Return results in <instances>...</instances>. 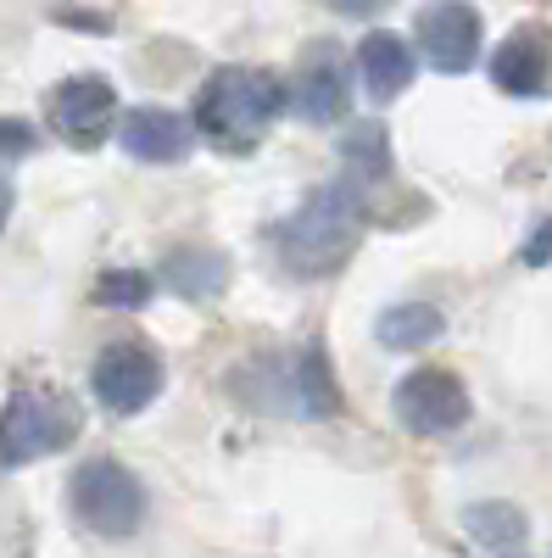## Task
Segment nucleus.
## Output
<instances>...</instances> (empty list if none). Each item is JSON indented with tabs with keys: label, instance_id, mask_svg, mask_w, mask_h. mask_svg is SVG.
<instances>
[{
	"label": "nucleus",
	"instance_id": "16",
	"mask_svg": "<svg viewBox=\"0 0 552 558\" xmlns=\"http://www.w3.org/2000/svg\"><path fill=\"white\" fill-rule=\"evenodd\" d=\"M296 397H302V413H318V418H330L341 408L335 368H330V352L324 347H307L302 352V363H296Z\"/></svg>",
	"mask_w": 552,
	"mask_h": 558
},
{
	"label": "nucleus",
	"instance_id": "19",
	"mask_svg": "<svg viewBox=\"0 0 552 558\" xmlns=\"http://www.w3.org/2000/svg\"><path fill=\"white\" fill-rule=\"evenodd\" d=\"M525 263H530V268H541V263H552V218H547V223L536 229V235L525 241Z\"/></svg>",
	"mask_w": 552,
	"mask_h": 558
},
{
	"label": "nucleus",
	"instance_id": "8",
	"mask_svg": "<svg viewBox=\"0 0 552 558\" xmlns=\"http://www.w3.org/2000/svg\"><path fill=\"white\" fill-rule=\"evenodd\" d=\"M419 51L436 73H469L480 57V12L469 0H430L419 12Z\"/></svg>",
	"mask_w": 552,
	"mask_h": 558
},
{
	"label": "nucleus",
	"instance_id": "14",
	"mask_svg": "<svg viewBox=\"0 0 552 558\" xmlns=\"http://www.w3.org/2000/svg\"><path fill=\"white\" fill-rule=\"evenodd\" d=\"M162 279L179 291V296H191V302H212L223 291V279H229V263L207 246H191V252H173L162 263Z\"/></svg>",
	"mask_w": 552,
	"mask_h": 558
},
{
	"label": "nucleus",
	"instance_id": "10",
	"mask_svg": "<svg viewBox=\"0 0 552 558\" xmlns=\"http://www.w3.org/2000/svg\"><path fill=\"white\" fill-rule=\"evenodd\" d=\"M491 84L502 89V96H519V101L547 96L552 89V45H547V34L519 28L514 39H502L496 57H491Z\"/></svg>",
	"mask_w": 552,
	"mask_h": 558
},
{
	"label": "nucleus",
	"instance_id": "9",
	"mask_svg": "<svg viewBox=\"0 0 552 558\" xmlns=\"http://www.w3.org/2000/svg\"><path fill=\"white\" fill-rule=\"evenodd\" d=\"M118 140H123V151L134 162H184V151H191V140H196V123L191 118H179L168 107H134L123 123H118Z\"/></svg>",
	"mask_w": 552,
	"mask_h": 558
},
{
	"label": "nucleus",
	"instance_id": "2",
	"mask_svg": "<svg viewBox=\"0 0 552 558\" xmlns=\"http://www.w3.org/2000/svg\"><path fill=\"white\" fill-rule=\"evenodd\" d=\"M68 502L84 531L96 536H134L146 525V492L118 458H89L68 481Z\"/></svg>",
	"mask_w": 552,
	"mask_h": 558
},
{
	"label": "nucleus",
	"instance_id": "5",
	"mask_svg": "<svg viewBox=\"0 0 552 558\" xmlns=\"http://www.w3.org/2000/svg\"><path fill=\"white\" fill-rule=\"evenodd\" d=\"M73 441V418L57 397L45 391H17L0 413V463L7 470H23L34 458H51Z\"/></svg>",
	"mask_w": 552,
	"mask_h": 558
},
{
	"label": "nucleus",
	"instance_id": "1",
	"mask_svg": "<svg viewBox=\"0 0 552 558\" xmlns=\"http://www.w3.org/2000/svg\"><path fill=\"white\" fill-rule=\"evenodd\" d=\"M285 84L262 68H223L196 96V129L223 151H246L262 140V129L285 112Z\"/></svg>",
	"mask_w": 552,
	"mask_h": 558
},
{
	"label": "nucleus",
	"instance_id": "4",
	"mask_svg": "<svg viewBox=\"0 0 552 558\" xmlns=\"http://www.w3.org/2000/svg\"><path fill=\"white\" fill-rule=\"evenodd\" d=\"M391 413L413 436H452V430L469 425L475 402H469L464 380H457L452 368H413V375H402L396 391H391Z\"/></svg>",
	"mask_w": 552,
	"mask_h": 558
},
{
	"label": "nucleus",
	"instance_id": "6",
	"mask_svg": "<svg viewBox=\"0 0 552 558\" xmlns=\"http://www.w3.org/2000/svg\"><path fill=\"white\" fill-rule=\"evenodd\" d=\"M89 391H96V402L118 418L146 413L162 397V357L140 341H118L96 357V368H89Z\"/></svg>",
	"mask_w": 552,
	"mask_h": 558
},
{
	"label": "nucleus",
	"instance_id": "7",
	"mask_svg": "<svg viewBox=\"0 0 552 558\" xmlns=\"http://www.w3.org/2000/svg\"><path fill=\"white\" fill-rule=\"evenodd\" d=\"M45 112H51V129L68 146H101L118 123V89L96 73H78V78H62L51 89Z\"/></svg>",
	"mask_w": 552,
	"mask_h": 558
},
{
	"label": "nucleus",
	"instance_id": "13",
	"mask_svg": "<svg viewBox=\"0 0 552 558\" xmlns=\"http://www.w3.org/2000/svg\"><path fill=\"white\" fill-rule=\"evenodd\" d=\"M441 330H446L441 307H430V302H396V307L380 313L375 341H380L385 352H419V347L441 341Z\"/></svg>",
	"mask_w": 552,
	"mask_h": 558
},
{
	"label": "nucleus",
	"instance_id": "15",
	"mask_svg": "<svg viewBox=\"0 0 552 558\" xmlns=\"http://www.w3.org/2000/svg\"><path fill=\"white\" fill-rule=\"evenodd\" d=\"M464 531L486 547V553H514L525 536H530V525H525V514L514 502H469L464 508Z\"/></svg>",
	"mask_w": 552,
	"mask_h": 558
},
{
	"label": "nucleus",
	"instance_id": "17",
	"mask_svg": "<svg viewBox=\"0 0 552 558\" xmlns=\"http://www.w3.org/2000/svg\"><path fill=\"white\" fill-rule=\"evenodd\" d=\"M151 286H157V279L140 274V268H107L96 279V302L101 307H146L151 302Z\"/></svg>",
	"mask_w": 552,
	"mask_h": 558
},
{
	"label": "nucleus",
	"instance_id": "11",
	"mask_svg": "<svg viewBox=\"0 0 552 558\" xmlns=\"http://www.w3.org/2000/svg\"><path fill=\"white\" fill-rule=\"evenodd\" d=\"M357 73H363V89L375 101H391V96H402V89L413 84V51H407V39H396V34H368L363 45H357Z\"/></svg>",
	"mask_w": 552,
	"mask_h": 558
},
{
	"label": "nucleus",
	"instance_id": "12",
	"mask_svg": "<svg viewBox=\"0 0 552 558\" xmlns=\"http://www.w3.org/2000/svg\"><path fill=\"white\" fill-rule=\"evenodd\" d=\"M291 107H296V118H307V123H341L346 118V73L324 57V62H312V68H302V78H296V89H291Z\"/></svg>",
	"mask_w": 552,
	"mask_h": 558
},
{
	"label": "nucleus",
	"instance_id": "22",
	"mask_svg": "<svg viewBox=\"0 0 552 558\" xmlns=\"http://www.w3.org/2000/svg\"><path fill=\"white\" fill-rule=\"evenodd\" d=\"M491 558H519V553H491Z\"/></svg>",
	"mask_w": 552,
	"mask_h": 558
},
{
	"label": "nucleus",
	"instance_id": "3",
	"mask_svg": "<svg viewBox=\"0 0 552 558\" xmlns=\"http://www.w3.org/2000/svg\"><path fill=\"white\" fill-rule=\"evenodd\" d=\"M357 241V196L346 184H324L302 202V213L285 223V257L296 268H335Z\"/></svg>",
	"mask_w": 552,
	"mask_h": 558
},
{
	"label": "nucleus",
	"instance_id": "18",
	"mask_svg": "<svg viewBox=\"0 0 552 558\" xmlns=\"http://www.w3.org/2000/svg\"><path fill=\"white\" fill-rule=\"evenodd\" d=\"M34 151V129L23 118H0V157H28Z\"/></svg>",
	"mask_w": 552,
	"mask_h": 558
},
{
	"label": "nucleus",
	"instance_id": "21",
	"mask_svg": "<svg viewBox=\"0 0 552 558\" xmlns=\"http://www.w3.org/2000/svg\"><path fill=\"white\" fill-rule=\"evenodd\" d=\"M7 218H12V184L0 179V229H7Z\"/></svg>",
	"mask_w": 552,
	"mask_h": 558
},
{
	"label": "nucleus",
	"instance_id": "20",
	"mask_svg": "<svg viewBox=\"0 0 552 558\" xmlns=\"http://www.w3.org/2000/svg\"><path fill=\"white\" fill-rule=\"evenodd\" d=\"M330 7H335L341 17H375V12L391 7V0H330Z\"/></svg>",
	"mask_w": 552,
	"mask_h": 558
}]
</instances>
